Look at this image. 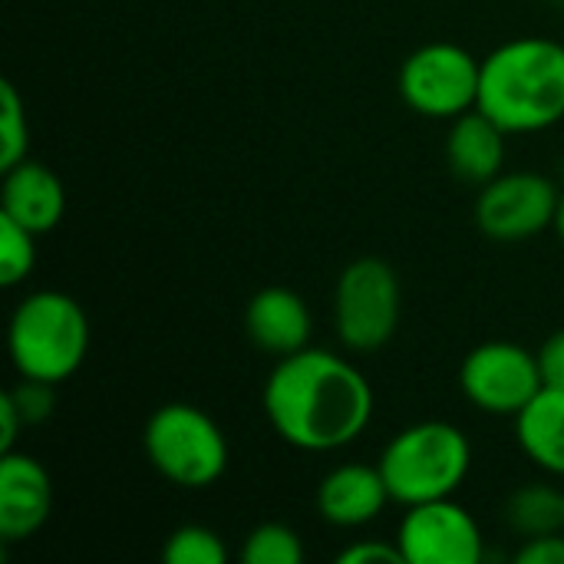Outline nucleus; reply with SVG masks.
I'll return each instance as SVG.
<instances>
[{
  "label": "nucleus",
  "instance_id": "obj_17",
  "mask_svg": "<svg viewBox=\"0 0 564 564\" xmlns=\"http://www.w3.org/2000/svg\"><path fill=\"white\" fill-rule=\"evenodd\" d=\"M502 522L519 542L564 532V486H552V482L519 486L502 502Z\"/></svg>",
  "mask_w": 564,
  "mask_h": 564
},
{
  "label": "nucleus",
  "instance_id": "obj_13",
  "mask_svg": "<svg viewBox=\"0 0 564 564\" xmlns=\"http://www.w3.org/2000/svg\"><path fill=\"white\" fill-rule=\"evenodd\" d=\"M245 334L248 340L281 360L288 354H297L304 347H311V334H314V317H311V307L307 301L291 291V288H261L248 307H245Z\"/></svg>",
  "mask_w": 564,
  "mask_h": 564
},
{
  "label": "nucleus",
  "instance_id": "obj_22",
  "mask_svg": "<svg viewBox=\"0 0 564 564\" xmlns=\"http://www.w3.org/2000/svg\"><path fill=\"white\" fill-rule=\"evenodd\" d=\"M10 397V403L17 406L20 420H23V430H33V426H43L53 413H56V387L53 383H43V380H23L13 383L10 390H3Z\"/></svg>",
  "mask_w": 564,
  "mask_h": 564
},
{
  "label": "nucleus",
  "instance_id": "obj_25",
  "mask_svg": "<svg viewBox=\"0 0 564 564\" xmlns=\"http://www.w3.org/2000/svg\"><path fill=\"white\" fill-rule=\"evenodd\" d=\"M535 354H539V370H542L545 387L564 390V327L555 330V334H549L545 344Z\"/></svg>",
  "mask_w": 564,
  "mask_h": 564
},
{
  "label": "nucleus",
  "instance_id": "obj_23",
  "mask_svg": "<svg viewBox=\"0 0 564 564\" xmlns=\"http://www.w3.org/2000/svg\"><path fill=\"white\" fill-rule=\"evenodd\" d=\"M340 564H406L397 539H354L337 552Z\"/></svg>",
  "mask_w": 564,
  "mask_h": 564
},
{
  "label": "nucleus",
  "instance_id": "obj_15",
  "mask_svg": "<svg viewBox=\"0 0 564 564\" xmlns=\"http://www.w3.org/2000/svg\"><path fill=\"white\" fill-rule=\"evenodd\" d=\"M506 142L509 132L496 126L486 112L469 109L449 122L446 132V162L456 178L469 185H486L499 172H506Z\"/></svg>",
  "mask_w": 564,
  "mask_h": 564
},
{
  "label": "nucleus",
  "instance_id": "obj_16",
  "mask_svg": "<svg viewBox=\"0 0 564 564\" xmlns=\"http://www.w3.org/2000/svg\"><path fill=\"white\" fill-rule=\"evenodd\" d=\"M516 443L535 469L564 482V390H539V397L516 416Z\"/></svg>",
  "mask_w": 564,
  "mask_h": 564
},
{
  "label": "nucleus",
  "instance_id": "obj_27",
  "mask_svg": "<svg viewBox=\"0 0 564 564\" xmlns=\"http://www.w3.org/2000/svg\"><path fill=\"white\" fill-rule=\"evenodd\" d=\"M555 235H558V241H562V248H564V188H562V202H558V215H555Z\"/></svg>",
  "mask_w": 564,
  "mask_h": 564
},
{
  "label": "nucleus",
  "instance_id": "obj_21",
  "mask_svg": "<svg viewBox=\"0 0 564 564\" xmlns=\"http://www.w3.org/2000/svg\"><path fill=\"white\" fill-rule=\"evenodd\" d=\"M36 238L30 228L0 215V284L17 288L36 268Z\"/></svg>",
  "mask_w": 564,
  "mask_h": 564
},
{
  "label": "nucleus",
  "instance_id": "obj_10",
  "mask_svg": "<svg viewBox=\"0 0 564 564\" xmlns=\"http://www.w3.org/2000/svg\"><path fill=\"white\" fill-rule=\"evenodd\" d=\"M397 545L406 564L486 562V535L479 519L453 499L406 506L397 525Z\"/></svg>",
  "mask_w": 564,
  "mask_h": 564
},
{
  "label": "nucleus",
  "instance_id": "obj_8",
  "mask_svg": "<svg viewBox=\"0 0 564 564\" xmlns=\"http://www.w3.org/2000/svg\"><path fill=\"white\" fill-rule=\"evenodd\" d=\"M545 387L539 354L516 340H486L463 357L459 390L486 416L516 420Z\"/></svg>",
  "mask_w": 564,
  "mask_h": 564
},
{
  "label": "nucleus",
  "instance_id": "obj_19",
  "mask_svg": "<svg viewBox=\"0 0 564 564\" xmlns=\"http://www.w3.org/2000/svg\"><path fill=\"white\" fill-rule=\"evenodd\" d=\"M228 545L225 539L208 529V525H178L165 545H162V562L165 564H225L228 562Z\"/></svg>",
  "mask_w": 564,
  "mask_h": 564
},
{
  "label": "nucleus",
  "instance_id": "obj_20",
  "mask_svg": "<svg viewBox=\"0 0 564 564\" xmlns=\"http://www.w3.org/2000/svg\"><path fill=\"white\" fill-rule=\"evenodd\" d=\"M30 159V119L20 89L3 79L0 83V169Z\"/></svg>",
  "mask_w": 564,
  "mask_h": 564
},
{
  "label": "nucleus",
  "instance_id": "obj_2",
  "mask_svg": "<svg viewBox=\"0 0 564 564\" xmlns=\"http://www.w3.org/2000/svg\"><path fill=\"white\" fill-rule=\"evenodd\" d=\"M479 112L509 135H539L564 119V43L512 36L482 56Z\"/></svg>",
  "mask_w": 564,
  "mask_h": 564
},
{
  "label": "nucleus",
  "instance_id": "obj_4",
  "mask_svg": "<svg viewBox=\"0 0 564 564\" xmlns=\"http://www.w3.org/2000/svg\"><path fill=\"white\" fill-rule=\"evenodd\" d=\"M390 499L397 506H420L453 499L473 473V440L446 420H420L403 426L377 459Z\"/></svg>",
  "mask_w": 564,
  "mask_h": 564
},
{
  "label": "nucleus",
  "instance_id": "obj_9",
  "mask_svg": "<svg viewBox=\"0 0 564 564\" xmlns=\"http://www.w3.org/2000/svg\"><path fill=\"white\" fill-rule=\"evenodd\" d=\"M562 188L555 178L529 169L499 172L476 195V225L486 238L519 245L555 228Z\"/></svg>",
  "mask_w": 564,
  "mask_h": 564
},
{
  "label": "nucleus",
  "instance_id": "obj_3",
  "mask_svg": "<svg viewBox=\"0 0 564 564\" xmlns=\"http://www.w3.org/2000/svg\"><path fill=\"white\" fill-rule=\"evenodd\" d=\"M7 354L23 380L66 383L89 354V317L66 291H30L7 321Z\"/></svg>",
  "mask_w": 564,
  "mask_h": 564
},
{
  "label": "nucleus",
  "instance_id": "obj_5",
  "mask_svg": "<svg viewBox=\"0 0 564 564\" xmlns=\"http://www.w3.org/2000/svg\"><path fill=\"white\" fill-rule=\"evenodd\" d=\"M149 466L175 489H212L228 469V440L218 420L195 403L159 406L142 430Z\"/></svg>",
  "mask_w": 564,
  "mask_h": 564
},
{
  "label": "nucleus",
  "instance_id": "obj_18",
  "mask_svg": "<svg viewBox=\"0 0 564 564\" xmlns=\"http://www.w3.org/2000/svg\"><path fill=\"white\" fill-rule=\"evenodd\" d=\"M304 539L297 529L284 522H261L245 535L241 562L245 564H301L304 562Z\"/></svg>",
  "mask_w": 564,
  "mask_h": 564
},
{
  "label": "nucleus",
  "instance_id": "obj_11",
  "mask_svg": "<svg viewBox=\"0 0 564 564\" xmlns=\"http://www.w3.org/2000/svg\"><path fill=\"white\" fill-rule=\"evenodd\" d=\"M53 476L26 453H0V539L17 545L33 539L53 516Z\"/></svg>",
  "mask_w": 564,
  "mask_h": 564
},
{
  "label": "nucleus",
  "instance_id": "obj_7",
  "mask_svg": "<svg viewBox=\"0 0 564 564\" xmlns=\"http://www.w3.org/2000/svg\"><path fill=\"white\" fill-rule=\"evenodd\" d=\"M482 59L459 43L433 40L416 46L397 73L400 99L426 119L453 122L479 102Z\"/></svg>",
  "mask_w": 564,
  "mask_h": 564
},
{
  "label": "nucleus",
  "instance_id": "obj_14",
  "mask_svg": "<svg viewBox=\"0 0 564 564\" xmlns=\"http://www.w3.org/2000/svg\"><path fill=\"white\" fill-rule=\"evenodd\" d=\"M0 215L13 218L33 235H50L66 215V188L59 175L36 159H23L3 169Z\"/></svg>",
  "mask_w": 564,
  "mask_h": 564
},
{
  "label": "nucleus",
  "instance_id": "obj_12",
  "mask_svg": "<svg viewBox=\"0 0 564 564\" xmlns=\"http://www.w3.org/2000/svg\"><path fill=\"white\" fill-rule=\"evenodd\" d=\"M390 489L380 466L370 463H340L317 482V516L340 532H357L373 525L390 506Z\"/></svg>",
  "mask_w": 564,
  "mask_h": 564
},
{
  "label": "nucleus",
  "instance_id": "obj_1",
  "mask_svg": "<svg viewBox=\"0 0 564 564\" xmlns=\"http://www.w3.org/2000/svg\"><path fill=\"white\" fill-rule=\"evenodd\" d=\"M261 406L274 436L291 449L337 453L367 433L377 397L350 357L304 347L271 367Z\"/></svg>",
  "mask_w": 564,
  "mask_h": 564
},
{
  "label": "nucleus",
  "instance_id": "obj_24",
  "mask_svg": "<svg viewBox=\"0 0 564 564\" xmlns=\"http://www.w3.org/2000/svg\"><path fill=\"white\" fill-rule=\"evenodd\" d=\"M516 564H564V532L525 539L519 552L512 555Z\"/></svg>",
  "mask_w": 564,
  "mask_h": 564
},
{
  "label": "nucleus",
  "instance_id": "obj_26",
  "mask_svg": "<svg viewBox=\"0 0 564 564\" xmlns=\"http://www.w3.org/2000/svg\"><path fill=\"white\" fill-rule=\"evenodd\" d=\"M20 433H26V430H23V420H20L17 406L10 403V397H7V393H0V453L17 449Z\"/></svg>",
  "mask_w": 564,
  "mask_h": 564
},
{
  "label": "nucleus",
  "instance_id": "obj_6",
  "mask_svg": "<svg viewBox=\"0 0 564 564\" xmlns=\"http://www.w3.org/2000/svg\"><path fill=\"white\" fill-rule=\"evenodd\" d=\"M403 317L400 274L383 258L350 261L334 284V334L350 354L383 350Z\"/></svg>",
  "mask_w": 564,
  "mask_h": 564
}]
</instances>
